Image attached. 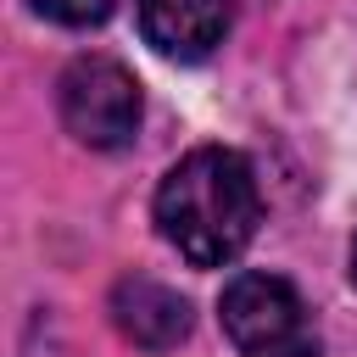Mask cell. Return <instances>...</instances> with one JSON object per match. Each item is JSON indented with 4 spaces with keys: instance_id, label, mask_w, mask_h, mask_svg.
<instances>
[{
    "instance_id": "obj_2",
    "label": "cell",
    "mask_w": 357,
    "mask_h": 357,
    "mask_svg": "<svg viewBox=\"0 0 357 357\" xmlns=\"http://www.w3.org/2000/svg\"><path fill=\"white\" fill-rule=\"evenodd\" d=\"M223 335L240 357H318V329L307 301L279 273H234L218 301Z\"/></svg>"
},
{
    "instance_id": "obj_5",
    "label": "cell",
    "mask_w": 357,
    "mask_h": 357,
    "mask_svg": "<svg viewBox=\"0 0 357 357\" xmlns=\"http://www.w3.org/2000/svg\"><path fill=\"white\" fill-rule=\"evenodd\" d=\"M139 28L162 56L195 61L229 28V0H139Z\"/></svg>"
},
{
    "instance_id": "obj_6",
    "label": "cell",
    "mask_w": 357,
    "mask_h": 357,
    "mask_svg": "<svg viewBox=\"0 0 357 357\" xmlns=\"http://www.w3.org/2000/svg\"><path fill=\"white\" fill-rule=\"evenodd\" d=\"M117 0H33L39 17L50 22H67V28H89V22H106Z\"/></svg>"
},
{
    "instance_id": "obj_7",
    "label": "cell",
    "mask_w": 357,
    "mask_h": 357,
    "mask_svg": "<svg viewBox=\"0 0 357 357\" xmlns=\"http://www.w3.org/2000/svg\"><path fill=\"white\" fill-rule=\"evenodd\" d=\"M351 284H357V240H351Z\"/></svg>"
},
{
    "instance_id": "obj_1",
    "label": "cell",
    "mask_w": 357,
    "mask_h": 357,
    "mask_svg": "<svg viewBox=\"0 0 357 357\" xmlns=\"http://www.w3.org/2000/svg\"><path fill=\"white\" fill-rule=\"evenodd\" d=\"M156 223H162V240L184 262H195V268L234 262L262 223V195H257L251 162L229 145H201V151L178 156L156 190Z\"/></svg>"
},
{
    "instance_id": "obj_4",
    "label": "cell",
    "mask_w": 357,
    "mask_h": 357,
    "mask_svg": "<svg viewBox=\"0 0 357 357\" xmlns=\"http://www.w3.org/2000/svg\"><path fill=\"white\" fill-rule=\"evenodd\" d=\"M112 324L139 351H173L190 335V301L178 290L134 273V279H117V290H112Z\"/></svg>"
},
{
    "instance_id": "obj_3",
    "label": "cell",
    "mask_w": 357,
    "mask_h": 357,
    "mask_svg": "<svg viewBox=\"0 0 357 357\" xmlns=\"http://www.w3.org/2000/svg\"><path fill=\"white\" fill-rule=\"evenodd\" d=\"M61 123L95 151H117L139 128V84L112 56H78L61 73Z\"/></svg>"
}]
</instances>
